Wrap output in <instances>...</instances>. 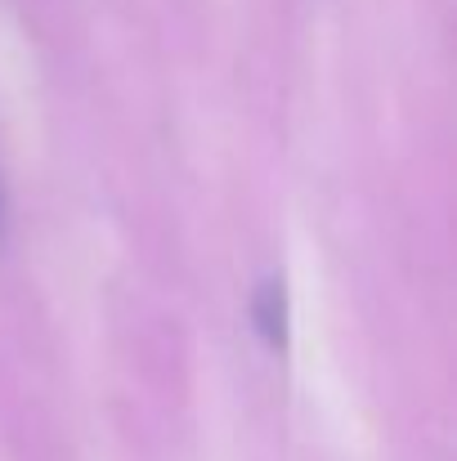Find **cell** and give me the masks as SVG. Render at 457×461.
<instances>
[{
  "label": "cell",
  "instance_id": "obj_2",
  "mask_svg": "<svg viewBox=\"0 0 457 461\" xmlns=\"http://www.w3.org/2000/svg\"><path fill=\"white\" fill-rule=\"evenodd\" d=\"M0 229H5V202H0Z\"/></svg>",
  "mask_w": 457,
  "mask_h": 461
},
{
  "label": "cell",
  "instance_id": "obj_1",
  "mask_svg": "<svg viewBox=\"0 0 457 461\" xmlns=\"http://www.w3.org/2000/svg\"><path fill=\"white\" fill-rule=\"evenodd\" d=\"M251 322H256V331H260L274 349L288 345V292H283L279 278H265V283L256 287V296H251Z\"/></svg>",
  "mask_w": 457,
  "mask_h": 461
}]
</instances>
